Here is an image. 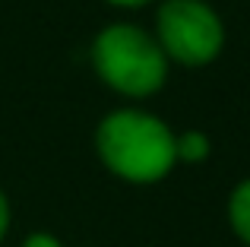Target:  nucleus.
Returning a JSON list of instances; mask_svg holds the SVG:
<instances>
[{
	"mask_svg": "<svg viewBox=\"0 0 250 247\" xmlns=\"http://www.w3.org/2000/svg\"><path fill=\"white\" fill-rule=\"evenodd\" d=\"M177 165H203L212 155V140L206 130H177L174 136Z\"/></svg>",
	"mask_w": 250,
	"mask_h": 247,
	"instance_id": "39448f33",
	"label": "nucleus"
},
{
	"mask_svg": "<svg viewBox=\"0 0 250 247\" xmlns=\"http://www.w3.org/2000/svg\"><path fill=\"white\" fill-rule=\"evenodd\" d=\"M108 3H114V6H127V10H140V6L155 3V0H108Z\"/></svg>",
	"mask_w": 250,
	"mask_h": 247,
	"instance_id": "6e6552de",
	"label": "nucleus"
},
{
	"mask_svg": "<svg viewBox=\"0 0 250 247\" xmlns=\"http://www.w3.org/2000/svg\"><path fill=\"white\" fill-rule=\"evenodd\" d=\"M225 222H228V228H231V235L244 247H250V174L241 178L238 184L228 190Z\"/></svg>",
	"mask_w": 250,
	"mask_h": 247,
	"instance_id": "20e7f679",
	"label": "nucleus"
},
{
	"mask_svg": "<svg viewBox=\"0 0 250 247\" xmlns=\"http://www.w3.org/2000/svg\"><path fill=\"white\" fill-rule=\"evenodd\" d=\"M177 130L146 108H114L95 124V155L104 171L133 187L162 184L177 168Z\"/></svg>",
	"mask_w": 250,
	"mask_h": 247,
	"instance_id": "f257e3e1",
	"label": "nucleus"
},
{
	"mask_svg": "<svg viewBox=\"0 0 250 247\" xmlns=\"http://www.w3.org/2000/svg\"><path fill=\"white\" fill-rule=\"evenodd\" d=\"M89 63L98 80L124 99H149L162 92L171 73V61L152 29L130 19H117L95 32Z\"/></svg>",
	"mask_w": 250,
	"mask_h": 247,
	"instance_id": "f03ea898",
	"label": "nucleus"
},
{
	"mask_svg": "<svg viewBox=\"0 0 250 247\" xmlns=\"http://www.w3.org/2000/svg\"><path fill=\"white\" fill-rule=\"evenodd\" d=\"M19 247H67L61 241V238L54 235V231H44V228H35V231H29V235L19 241Z\"/></svg>",
	"mask_w": 250,
	"mask_h": 247,
	"instance_id": "423d86ee",
	"label": "nucleus"
},
{
	"mask_svg": "<svg viewBox=\"0 0 250 247\" xmlns=\"http://www.w3.org/2000/svg\"><path fill=\"white\" fill-rule=\"evenodd\" d=\"M10 228H13V206H10V197L3 193V187H0V247L10 238Z\"/></svg>",
	"mask_w": 250,
	"mask_h": 247,
	"instance_id": "0eeeda50",
	"label": "nucleus"
},
{
	"mask_svg": "<svg viewBox=\"0 0 250 247\" xmlns=\"http://www.w3.org/2000/svg\"><path fill=\"white\" fill-rule=\"evenodd\" d=\"M152 35L181 67H209L228 41L225 19L209 0H159Z\"/></svg>",
	"mask_w": 250,
	"mask_h": 247,
	"instance_id": "7ed1b4c3",
	"label": "nucleus"
}]
</instances>
